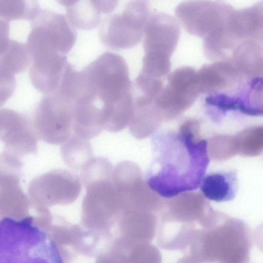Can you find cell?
<instances>
[{"mask_svg": "<svg viewBox=\"0 0 263 263\" xmlns=\"http://www.w3.org/2000/svg\"><path fill=\"white\" fill-rule=\"evenodd\" d=\"M234 9L220 1H186L177 6L175 14L188 33L206 42L220 34Z\"/></svg>", "mask_w": 263, "mask_h": 263, "instance_id": "cell-6", "label": "cell"}, {"mask_svg": "<svg viewBox=\"0 0 263 263\" xmlns=\"http://www.w3.org/2000/svg\"><path fill=\"white\" fill-rule=\"evenodd\" d=\"M199 187L203 196L211 201H231L235 197L238 189L237 171H219L206 174Z\"/></svg>", "mask_w": 263, "mask_h": 263, "instance_id": "cell-15", "label": "cell"}, {"mask_svg": "<svg viewBox=\"0 0 263 263\" xmlns=\"http://www.w3.org/2000/svg\"><path fill=\"white\" fill-rule=\"evenodd\" d=\"M41 8L36 1H0V17L8 21H31Z\"/></svg>", "mask_w": 263, "mask_h": 263, "instance_id": "cell-19", "label": "cell"}, {"mask_svg": "<svg viewBox=\"0 0 263 263\" xmlns=\"http://www.w3.org/2000/svg\"><path fill=\"white\" fill-rule=\"evenodd\" d=\"M9 35V22L0 17V55L6 49L10 40Z\"/></svg>", "mask_w": 263, "mask_h": 263, "instance_id": "cell-21", "label": "cell"}, {"mask_svg": "<svg viewBox=\"0 0 263 263\" xmlns=\"http://www.w3.org/2000/svg\"><path fill=\"white\" fill-rule=\"evenodd\" d=\"M16 85L14 74L0 66V107L12 96Z\"/></svg>", "mask_w": 263, "mask_h": 263, "instance_id": "cell-20", "label": "cell"}, {"mask_svg": "<svg viewBox=\"0 0 263 263\" xmlns=\"http://www.w3.org/2000/svg\"><path fill=\"white\" fill-rule=\"evenodd\" d=\"M167 83L155 98L154 104L160 115L174 116L191 106L201 93L197 71L180 67L167 76Z\"/></svg>", "mask_w": 263, "mask_h": 263, "instance_id": "cell-10", "label": "cell"}, {"mask_svg": "<svg viewBox=\"0 0 263 263\" xmlns=\"http://www.w3.org/2000/svg\"><path fill=\"white\" fill-rule=\"evenodd\" d=\"M29 64L30 56L26 44L10 40L0 55V66L14 74L23 71Z\"/></svg>", "mask_w": 263, "mask_h": 263, "instance_id": "cell-18", "label": "cell"}, {"mask_svg": "<svg viewBox=\"0 0 263 263\" xmlns=\"http://www.w3.org/2000/svg\"><path fill=\"white\" fill-rule=\"evenodd\" d=\"M197 72L200 93L208 95L226 93L244 78L229 61L205 64Z\"/></svg>", "mask_w": 263, "mask_h": 263, "instance_id": "cell-13", "label": "cell"}, {"mask_svg": "<svg viewBox=\"0 0 263 263\" xmlns=\"http://www.w3.org/2000/svg\"><path fill=\"white\" fill-rule=\"evenodd\" d=\"M66 8L67 18L74 28L90 30L100 25L102 15L111 13L118 6L113 1H60Z\"/></svg>", "mask_w": 263, "mask_h": 263, "instance_id": "cell-14", "label": "cell"}, {"mask_svg": "<svg viewBox=\"0 0 263 263\" xmlns=\"http://www.w3.org/2000/svg\"><path fill=\"white\" fill-rule=\"evenodd\" d=\"M62 157L71 169L81 171L93 157L92 147L88 140L70 136L61 148Z\"/></svg>", "mask_w": 263, "mask_h": 263, "instance_id": "cell-17", "label": "cell"}, {"mask_svg": "<svg viewBox=\"0 0 263 263\" xmlns=\"http://www.w3.org/2000/svg\"><path fill=\"white\" fill-rule=\"evenodd\" d=\"M128 65L120 55L105 52L82 70L73 67L62 92L73 102L72 129L89 140L103 130L112 133L128 126L133 111L132 83Z\"/></svg>", "mask_w": 263, "mask_h": 263, "instance_id": "cell-1", "label": "cell"}, {"mask_svg": "<svg viewBox=\"0 0 263 263\" xmlns=\"http://www.w3.org/2000/svg\"><path fill=\"white\" fill-rule=\"evenodd\" d=\"M0 263H63L53 239L32 217L0 219Z\"/></svg>", "mask_w": 263, "mask_h": 263, "instance_id": "cell-3", "label": "cell"}, {"mask_svg": "<svg viewBox=\"0 0 263 263\" xmlns=\"http://www.w3.org/2000/svg\"><path fill=\"white\" fill-rule=\"evenodd\" d=\"M81 190V181L77 174L58 169L32 179L28 193L34 205L43 207L71 203L79 197Z\"/></svg>", "mask_w": 263, "mask_h": 263, "instance_id": "cell-8", "label": "cell"}, {"mask_svg": "<svg viewBox=\"0 0 263 263\" xmlns=\"http://www.w3.org/2000/svg\"><path fill=\"white\" fill-rule=\"evenodd\" d=\"M38 140L31 119L12 109H0V141L4 144L3 152L19 158L35 154Z\"/></svg>", "mask_w": 263, "mask_h": 263, "instance_id": "cell-11", "label": "cell"}, {"mask_svg": "<svg viewBox=\"0 0 263 263\" xmlns=\"http://www.w3.org/2000/svg\"><path fill=\"white\" fill-rule=\"evenodd\" d=\"M31 22L27 47L46 46L67 55L74 45L77 31L64 15L41 9Z\"/></svg>", "mask_w": 263, "mask_h": 263, "instance_id": "cell-9", "label": "cell"}, {"mask_svg": "<svg viewBox=\"0 0 263 263\" xmlns=\"http://www.w3.org/2000/svg\"><path fill=\"white\" fill-rule=\"evenodd\" d=\"M73 115V102L68 96L59 92L45 95L31 119L38 139L50 144H64L71 135Z\"/></svg>", "mask_w": 263, "mask_h": 263, "instance_id": "cell-5", "label": "cell"}, {"mask_svg": "<svg viewBox=\"0 0 263 263\" xmlns=\"http://www.w3.org/2000/svg\"><path fill=\"white\" fill-rule=\"evenodd\" d=\"M153 160L145 183L155 195L171 198L196 190L210 162L208 142L191 132L163 130L152 137Z\"/></svg>", "mask_w": 263, "mask_h": 263, "instance_id": "cell-2", "label": "cell"}, {"mask_svg": "<svg viewBox=\"0 0 263 263\" xmlns=\"http://www.w3.org/2000/svg\"><path fill=\"white\" fill-rule=\"evenodd\" d=\"M228 61L243 78L262 77V41L248 40L241 43L234 49Z\"/></svg>", "mask_w": 263, "mask_h": 263, "instance_id": "cell-16", "label": "cell"}, {"mask_svg": "<svg viewBox=\"0 0 263 263\" xmlns=\"http://www.w3.org/2000/svg\"><path fill=\"white\" fill-rule=\"evenodd\" d=\"M150 14L147 2H128L121 12L102 20L99 32L101 42L112 49L136 46L143 36Z\"/></svg>", "mask_w": 263, "mask_h": 263, "instance_id": "cell-4", "label": "cell"}, {"mask_svg": "<svg viewBox=\"0 0 263 263\" xmlns=\"http://www.w3.org/2000/svg\"><path fill=\"white\" fill-rule=\"evenodd\" d=\"M180 27L172 16L163 12L151 14L144 30L142 60L156 65L171 66V58L180 37Z\"/></svg>", "mask_w": 263, "mask_h": 263, "instance_id": "cell-7", "label": "cell"}, {"mask_svg": "<svg viewBox=\"0 0 263 263\" xmlns=\"http://www.w3.org/2000/svg\"><path fill=\"white\" fill-rule=\"evenodd\" d=\"M23 165L20 158L0 153V211L5 214L21 213L29 205L20 185Z\"/></svg>", "mask_w": 263, "mask_h": 263, "instance_id": "cell-12", "label": "cell"}]
</instances>
